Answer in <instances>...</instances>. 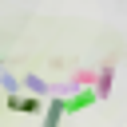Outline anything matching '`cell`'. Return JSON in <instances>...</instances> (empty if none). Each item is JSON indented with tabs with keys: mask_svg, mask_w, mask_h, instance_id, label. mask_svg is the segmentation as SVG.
<instances>
[{
	"mask_svg": "<svg viewBox=\"0 0 127 127\" xmlns=\"http://www.w3.org/2000/svg\"><path fill=\"white\" fill-rule=\"evenodd\" d=\"M91 99H95V95H91V91H83V95H75V99H67V103H64V111H79V107H87Z\"/></svg>",
	"mask_w": 127,
	"mask_h": 127,
	"instance_id": "cell-1",
	"label": "cell"
}]
</instances>
